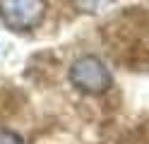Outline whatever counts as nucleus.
<instances>
[{
    "mask_svg": "<svg viewBox=\"0 0 149 144\" xmlns=\"http://www.w3.org/2000/svg\"><path fill=\"white\" fill-rule=\"evenodd\" d=\"M70 82H72V86H77L79 91L96 96V94H104V91L111 89L113 77H111L108 67H106V63L101 60V58L82 55L70 67Z\"/></svg>",
    "mask_w": 149,
    "mask_h": 144,
    "instance_id": "f257e3e1",
    "label": "nucleus"
},
{
    "mask_svg": "<svg viewBox=\"0 0 149 144\" xmlns=\"http://www.w3.org/2000/svg\"><path fill=\"white\" fill-rule=\"evenodd\" d=\"M113 0H72V5L79 10V12H101L106 10Z\"/></svg>",
    "mask_w": 149,
    "mask_h": 144,
    "instance_id": "7ed1b4c3",
    "label": "nucleus"
},
{
    "mask_svg": "<svg viewBox=\"0 0 149 144\" xmlns=\"http://www.w3.org/2000/svg\"><path fill=\"white\" fill-rule=\"evenodd\" d=\"M46 0H0V19L15 31H29L46 17Z\"/></svg>",
    "mask_w": 149,
    "mask_h": 144,
    "instance_id": "f03ea898",
    "label": "nucleus"
},
{
    "mask_svg": "<svg viewBox=\"0 0 149 144\" xmlns=\"http://www.w3.org/2000/svg\"><path fill=\"white\" fill-rule=\"evenodd\" d=\"M0 144H22V139L12 132H0Z\"/></svg>",
    "mask_w": 149,
    "mask_h": 144,
    "instance_id": "20e7f679",
    "label": "nucleus"
}]
</instances>
